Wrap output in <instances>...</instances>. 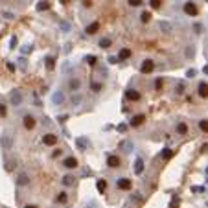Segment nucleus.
Masks as SVG:
<instances>
[{
	"mask_svg": "<svg viewBox=\"0 0 208 208\" xmlns=\"http://www.w3.org/2000/svg\"><path fill=\"white\" fill-rule=\"evenodd\" d=\"M142 121H146V114H136V116H133L131 125H133V127H136V125H140Z\"/></svg>",
	"mask_w": 208,
	"mask_h": 208,
	"instance_id": "nucleus-14",
	"label": "nucleus"
},
{
	"mask_svg": "<svg viewBox=\"0 0 208 208\" xmlns=\"http://www.w3.org/2000/svg\"><path fill=\"white\" fill-rule=\"evenodd\" d=\"M116 186H118L120 190H131L133 182L129 179H118V180H116Z\"/></svg>",
	"mask_w": 208,
	"mask_h": 208,
	"instance_id": "nucleus-5",
	"label": "nucleus"
},
{
	"mask_svg": "<svg viewBox=\"0 0 208 208\" xmlns=\"http://www.w3.org/2000/svg\"><path fill=\"white\" fill-rule=\"evenodd\" d=\"M199 127H201V131L208 133V120H201L199 121Z\"/></svg>",
	"mask_w": 208,
	"mask_h": 208,
	"instance_id": "nucleus-31",
	"label": "nucleus"
},
{
	"mask_svg": "<svg viewBox=\"0 0 208 208\" xmlns=\"http://www.w3.org/2000/svg\"><path fill=\"white\" fill-rule=\"evenodd\" d=\"M46 66H48V70H53V66H55V59H53V57H46Z\"/></svg>",
	"mask_w": 208,
	"mask_h": 208,
	"instance_id": "nucleus-29",
	"label": "nucleus"
},
{
	"mask_svg": "<svg viewBox=\"0 0 208 208\" xmlns=\"http://www.w3.org/2000/svg\"><path fill=\"white\" fill-rule=\"evenodd\" d=\"M144 171V160L142 158H136V162H135V173H142Z\"/></svg>",
	"mask_w": 208,
	"mask_h": 208,
	"instance_id": "nucleus-19",
	"label": "nucleus"
},
{
	"mask_svg": "<svg viewBox=\"0 0 208 208\" xmlns=\"http://www.w3.org/2000/svg\"><path fill=\"white\" fill-rule=\"evenodd\" d=\"M107 166L109 168H120V158L116 155H109L107 156Z\"/></svg>",
	"mask_w": 208,
	"mask_h": 208,
	"instance_id": "nucleus-8",
	"label": "nucleus"
},
{
	"mask_svg": "<svg viewBox=\"0 0 208 208\" xmlns=\"http://www.w3.org/2000/svg\"><path fill=\"white\" fill-rule=\"evenodd\" d=\"M158 28H160V31H164V33H173V24L168 22V20H160Z\"/></svg>",
	"mask_w": 208,
	"mask_h": 208,
	"instance_id": "nucleus-2",
	"label": "nucleus"
},
{
	"mask_svg": "<svg viewBox=\"0 0 208 208\" xmlns=\"http://www.w3.org/2000/svg\"><path fill=\"white\" fill-rule=\"evenodd\" d=\"M24 208H37L35 205H28V206H24Z\"/></svg>",
	"mask_w": 208,
	"mask_h": 208,
	"instance_id": "nucleus-52",
	"label": "nucleus"
},
{
	"mask_svg": "<svg viewBox=\"0 0 208 208\" xmlns=\"http://www.w3.org/2000/svg\"><path fill=\"white\" fill-rule=\"evenodd\" d=\"M98 30H100V22H98V20L87 26V33H88V35H94V33H96Z\"/></svg>",
	"mask_w": 208,
	"mask_h": 208,
	"instance_id": "nucleus-16",
	"label": "nucleus"
},
{
	"mask_svg": "<svg viewBox=\"0 0 208 208\" xmlns=\"http://www.w3.org/2000/svg\"><path fill=\"white\" fill-rule=\"evenodd\" d=\"M85 61H87L88 63V65H96V55H87V57H85Z\"/></svg>",
	"mask_w": 208,
	"mask_h": 208,
	"instance_id": "nucleus-35",
	"label": "nucleus"
},
{
	"mask_svg": "<svg viewBox=\"0 0 208 208\" xmlns=\"http://www.w3.org/2000/svg\"><path fill=\"white\" fill-rule=\"evenodd\" d=\"M131 201H135V203H142V195H140V193H133Z\"/></svg>",
	"mask_w": 208,
	"mask_h": 208,
	"instance_id": "nucleus-39",
	"label": "nucleus"
},
{
	"mask_svg": "<svg viewBox=\"0 0 208 208\" xmlns=\"http://www.w3.org/2000/svg\"><path fill=\"white\" fill-rule=\"evenodd\" d=\"M68 201V195H66V191H61L59 195H57V203H66Z\"/></svg>",
	"mask_w": 208,
	"mask_h": 208,
	"instance_id": "nucleus-27",
	"label": "nucleus"
},
{
	"mask_svg": "<svg viewBox=\"0 0 208 208\" xmlns=\"http://www.w3.org/2000/svg\"><path fill=\"white\" fill-rule=\"evenodd\" d=\"M28 182H30V177L26 173H20L17 177V184H18V186H24V184H28Z\"/></svg>",
	"mask_w": 208,
	"mask_h": 208,
	"instance_id": "nucleus-18",
	"label": "nucleus"
},
{
	"mask_svg": "<svg viewBox=\"0 0 208 208\" xmlns=\"http://www.w3.org/2000/svg\"><path fill=\"white\" fill-rule=\"evenodd\" d=\"M17 46V37H11V48H15Z\"/></svg>",
	"mask_w": 208,
	"mask_h": 208,
	"instance_id": "nucleus-50",
	"label": "nucleus"
},
{
	"mask_svg": "<svg viewBox=\"0 0 208 208\" xmlns=\"http://www.w3.org/2000/svg\"><path fill=\"white\" fill-rule=\"evenodd\" d=\"M201 151H205V153L208 151V144H205V146H203V149H201Z\"/></svg>",
	"mask_w": 208,
	"mask_h": 208,
	"instance_id": "nucleus-51",
	"label": "nucleus"
},
{
	"mask_svg": "<svg viewBox=\"0 0 208 208\" xmlns=\"http://www.w3.org/2000/svg\"><path fill=\"white\" fill-rule=\"evenodd\" d=\"M177 133L179 135H186L188 133V125L186 123H177Z\"/></svg>",
	"mask_w": 208,
	"mask_h": 208,
	"instance_id": "nucleus-22",
	"label": "nucleus"
},
{
	"mask_svg": "<svg viewBox=\"0 0 208 208\" xmlns=\"http://www.w3.org/2000/svg\"><path fill=\"white\" fill-rule=\"evenodd\" d=\"M15 166H17V162H13V160H6V170L7 171H13Z\"/></svg>",
	"mask_w": 208,
	"mask_h": 208,
	"instance_id": "nucleus-32",
	"label": "nucleus"
},
{
	"mask_svg": "<svg viewBox=\"0 0 208 208\" xmlns=\"http://www.w3.org/2000/svg\"><path fill=\"white\" fill-rule=\"evenodd\" d=\"M70 101H72V105L76 107V105H79L81 101H83V96H81V94H76V96H72V100H70Z\"/></svg>",
	"mask_w": 208,
	"mask_h": 208,
	"instance_id": "nucleus-23",
	"label": "nucleus"
},
{
	"mask_svg": "<svg viewBox=\"0 0 208 208\" xmlns=\"http://www.w3.org/2000/svg\"><path fill=\"white\" fill-rule=\"evenodd\" d=\"M131 50H129V48H123V50H121V52H120V55H118V59H129V57H131Z\"/></svg>",
	"mask_w": 208,
	"mask_h": 208,
	"instance_id": "nucleus-21",
	"label": "nucleus"
},
{
	"mask_svg": "<svg viewBox=\"0 0 208 208\" xmlns=\"http://www.w3.org/2000/svg\"><path fill=\"white\" fill-rule=\"evenodd\" d=\"M162 87H164V81H162V77H156V79H155V88H156V90H160Z\"/></svg>",
	"mask_w": 208,
	"mask_h": 208,
	"instance_id": "nucleus-33",
	"label": "nucleus"
},
{
	"mask_svg": "<svg viewBox=\"0 0 208 208\" xmlns=\"http://www.w3.org/2000/svg\"><path fill=\"white\" fill-rule=\"evenodd\" d=\"M125 96H127V100H133V101H138L140 100V94L136 92V90H133V88H129L127 92H125Z\"/></svg>",
	"mask_w": 208,
	"mask_h": 208,
	"instance_id": "nucleus-15",
	"label": "nucleus"
},
{
	"mask_svg": "<svg viewBox=\"0 0 208 208\" xmlns=\"http://www.w3.org/2000/svg\"><path fill=\"white\" fill-rule=\"evenodd\" d=\"M149 4H151V7H153V9H158V7H160V4H162V2H158V0H151Z\"/></svg>",
	"mask_w": 208,
	"mask_h": 208,
	"instance_id": "nucleus-41",
	"label": "nucleus"
},
{
	"mask_svg": "<svg viewBox=\"0 0 208 208\" xmlns=\"http://www.w3.org/2000/svg\"><path fill=\"white\" fill-rule=\"evenodd\" d=\"M160 156H162L164 160H168V158H171V156H173V151H171L170 147H166V149H162V153H160Z\"/></svg>",
	"mask_w": 208,
	"mask_h": 208,
	"instance_id": "nucleus-20",
	"label": "nucleus"
},
{
	"mask_svg": "<svg viewBox=\"0 0 208 208\" xmlns=\"http://www.w3.org/2000/svg\"><path fill=\"white\" fill-rule=\"evenodd\" d=\"M42 142H44V146H55L57 144V136L52 135V133H48V135L42 136Z\"/></svg>",
	"mask_w": 208,
	"mask_h": 208,
	"instance_id": "nucleus-3",
	"label": "nucleus"
},
{
	"mask_svg": "<svg viewBox=\"0 0 208 208\" xmlns=\"http://www.w3.org/2000/svg\"><path fill=\"white\" fill-rule=\"evenodd\" d=\"M197 92L201 98H208V83H205V81H201L197 87Z\"/></svg>",
	"mask_w": 208,
	"mask_h": 208,
	"instance_id": "nucleus-10",
	"label": "nucleus"
},
{
	"mask_svg": "<svg viewBox=\"0 0 208 208\" xmlns=\"http://www.w3.org/2000/svg\"><path fill=\"white\" fill-rule=\"evenodd\" d=\"M186 76H188V77H195V70H188Z\"/></svg>",
	"mask_w": 208,
	"mask_h": 208,
	"instance_id": "nucleus-49",
	"label": "nucleus"
},
{
	"mask_svg": "<svg viewBox=\"0 0 208 208\" xmlns=\"http://www.w3.org/2000/svg\"><path fill=\"white\" fill-rule=\"evenodd\" d=\"M76 144H77V147H79V149H87V140H85V138H77Z\"/></svg>",
	"mask_w": 208,
	"mask_h": 208,
	"instance_id": "nucleus-30",
	"label": "nucleus"
},
{
	"mask_svg": "<svg viewBox=\"0 0 208 208\" xmlns=\"http://www.w3.org/2000/svg\"><path fill=\"white\" fill-rule=\"evenodd\" d=\"M31 50H33V46H31V44H26L24 48H22V53H30Z\"/></svg>",
	"mask_w": 208,
	"mask_h": 208,
	"instance_id": "nucleus-44",
	"label": "nucleus"
},
{
	"mask_svg": "<svg viewBox=\"0 0 208 208\" xmlns=\"http://www.w3.org/2000/svg\"><path fill=\"white\" fill-rule=\"evenodd\" d=\"M7 70H9V72H15V65L13 63H7Z\"/></svg>",
	"mask_w": 208,
	"mask_h": 208,
	"instance_id": "nucleus-48",
	"label": "nucleus"
},
{
	"mask_svg": "<svg viewBox=\"0 0 208 208\" xmlns=\"http://www.w3.org/2000/svg\"><path fill=\"white\" fill-rule=\"evenodd\" d=\"M6 114H7V109H6V105H4V103H0V116L4 118Z\"/></svg>",
	"mask_w": 208,
	"mask_h": 208,
	"instance_id": "nucleus-40",
	"label": "nucleus"
},
{
	"mask_svg": "<svg viewBox=\"0 0 208 208\" xmlns=\"http://www.w3.org/2000/svg\"><path fill=\"white\" fill-rule=\"evenodd\" d=\"M184 11L193 17V15H197V6H195L193 2H186V4H184Z\"/></svg>",
	"mask_w": 208,
	"mask_h": 208,
	"instance_id": "nucleus-9",
	"label": "nucleus"
},
{
	"mask_svg": "<svg viewBox=\"0 0 208 208\" xmlns=\"http://www.w3.org/2000/svg\"><path fill=\"white\" fill-rule=\"evenodd\" d=\"M140 20H142V22H149V20H151V13H149V11H144V13L140 15Z\"/></svg>",
	"mask_w": 208,
	"mask_h": 208,
	"instance_id": "nucleus-26",
	"label": "nucleus"
},
{
	"mask_svg": "<svg viewBox=\"0 0 208 208\" xmlns=\"http://www.w3.org/2000/svg\"><path fill=\"white\" fill-rule=\"evenodd\" d=\"M92 90H94V92H100V90H101V83H96V81H94V83H92Z\"/></svg>",
	"mask_w": 208,
	"mask_h": 208,
	"instance_id": "nucleus-43",
	"label": "nucleus"
},
{
	"mask_svg": "<svg viewBox=\"0 0 208 208\" xmlns=\"http://www.w3.org/2000/svg\"><path fill=\"white\" fill-rule=\"evenodd\" d=\"M37 9H39V11L50 9V2H39V4H37Z\"/></svg>",
	"mask_w": 208,
	"mask_h": 208,
	"instance_id": "nucleus-28",
	"label": "nucleus"
},
{
	"mask_svg": "<svg viewBox=\"0 0 208 208\" xmlns=\"http://www.w3.org/2000/svg\"><path fill=\"white\" fill-rule=\"evenodd\" d=\"M68 88L70 90H79L81 88V79H70L68 81Z\"/></svg>",
	"mask_w": 208,
	"mask_h": 208,
	"instance_id": "nucleus-17",
	"label": "nucleus"
},
{
	"mask_svg": "<svg viewBox=\"0 0 208 208\" xmlns=\"http://www.w3.org/2000/svg\"><path fill=\"white\" fill-rule=\"evenodd\" d=\"M205 74H208V66H205Z\"/></svg>",
	"mask_w": 208,
	"mask_h": 208,
	"instance_id": "nucleus-53",
	"label": "nucleus"
},
{
	"mask_svg": "<svg viewBox=\"0 0 208 208\" xmlns=\"http://www.w3.org/2000/svg\"><path fill=\"white\" fill-rule=\"evenodd\" d=\"M175 92H177V94H184V85H182V83H179L177 87H175Z\"/></svg>",
	"mask_w": 208,
	"mask_h": 208,
	"instance_id": "nucleus-42",
	"label": "nucleus"
},
{
	"mask_svg": "<svg viewBox=\"0 0 208 208\" xmlns=\"http://www.w3.org/2000/svg\"><path fill=\"white\" fill-rule=\"evenodd\" d=\"M74 179L72 175H65V177H63V184H65V186H70V184H74Z\"/></svg>",
	"mask_w": 208,
	"mask_h": 208,
	"instance_id": "nucleus-24",
	"label": "nucleus"
},
{
	"mask_svg": "<svg viewBox=\"0 0 208 208\" xmlns=\"http://www.w3.org/2000/svg\"><path fill=\"white\" fill-rule=\"evenodd\" d=\"M59 28L63 31H70V24H68V22H59Z\"/></svg>",
	"mask_w": 208,
	"mask_h": 208,
	"instance_id": "nucleus-38",
	"label": "nucleus"
},
{
	"mask_svg": "<svg viewBox=\"0 0 208 208\" xmlns=\"http://www.w3.org/2000/svg\"><path fill=\"white\" fill-rule=\"evenodd\" d=\"M203 190H205V188H201V186H193L191 188V191H195V193H201Z\"/></svg>",
	"mask_w": 208,
	"mask_h": 208,
	"instance_id": "nucleus-46",
	"label": "nucleus"
},
{
	"mask_svg": "<svg viewBox=\"0 0 208 208\" xmlns=\"http://www.w3.org/2000/svg\"><path fill=\"white\" fill-rule=\"evenodd\" d=\"M9 101H11V105L18 107V105L22 103V92L20 90H13V92L9 94Z\"/></svg>",
	"mask_w": 208,
	"mask_h": 208,
	"instance_id": "nucleus-1",
	"label": "nucleus"
},
{
	"mask_svg": "<svg viewBox=\"0 0 208 208\" xmlns=\"http://www.w3.org/2000/svg\"><path fill=\"white\" fill-rule=\"evenodd\" d=\"M96 186H98V191H101V193H103V191L107 190V182H105L103 179H101V180H98V184H96Z\"/></svg>",
	"mask_w": 208,
	"mask_h": 208,
	"instance_id": "nucleus-25",
	"label": "nucleus"
},
{
	"mask_svg": "<svg viewBox=\"0 0 208 208\" xmlns=\"http://www.w3.org/2000/svg\"><path fill=\"white\" fill-rule=\"evenodd\" d=\"M118 147H120L123 153H131L133 149H135V146H133V142H131V140H121Z\"/></svg>",
	"mask_w": 208,
	"mask_h": 208,
	"instance_id": "nucleus-4",
	"label": "nucleus"
},
{
	"mask_svg": "<svg viewBox=\"0 0 208 208\" xmlns=\"http://www.w3.org/2000/svg\"><path fill=\"white\" fill-rule=\"evenodd\" d=\"M118 131H120V133H125V131H127V125H123V123L118 125Z\"/></svg>",
	"mask_w": 208,
	"mask_h": 208,
	"instance_id": "nucleus-47",
	"label": "nucleus"
},
{
	"mask_svg": "<svg viewBox=\"0 0 208 208\" xmlns=\"http://www.w3.org/2000/svg\"><path fill=\"white\" fill-rule=\"evenodd\" d=\"M63 166H65L66 170H74V168H77V160L74 158V156H68V158L63 160Z\"/></svg>",
	"mask_w": 208,
	"mask_h": 208,
	"instance_id": "nucleus-6",
	"label": "nucleus"
},
{
	"mask_svg": "<svg viewBox=\"0 0 208 208\" xmlns=\"http://www.w3.org/2000/svg\"><path fill=\"white\" fill-rule=\"evenodd\" d=\"M142 0H131V2H129V6H131V7H140V6H142Z\"/></svg>",
	"mask_w": 208,
	"mask_h": 208,
	"instance_id": "nucleus-37",
	"label": "nucleus"
},
{
	"mask_svg": "<svg viewBox=\"0 0 208 208\" xmlns=\"http://www.w3.org/2000/svg\"><path fill=\"white\" fill-rule=\"evenodd\" d=\"M153 68H155V63H153L151 59H146L140 70H142V74H149V72H153Z\"/></svg>",
	"mask_w": 208,
	"mask_h": 208,
	"instance_id": "nucleus-7",
	"label": "nucleus"
},
{
	"mask_svg": "<svg viewBox=\"0 0 208 208\" xmlns=\"http://www.w3.org/2000/svg\"><path fill=\"white\" fill-rule=\"evenodd\" d=\"M100 46H101V48H109V46H111V39H101Z\"/></svg>",
	"mask_w": 208,
	"mask_h": 208,
	"instance_id": "nucleus-34",
	"label": "nucleus"
},
{
	"mask_svg": "<svg viewBox=\"0 0 208 208\" xmlns=\"http://www.w3.org/2000/svg\"><path fill=\"white\" fill-rule=\"evenodd\" d=\"M52 101H53L55 105H61V103H65V94H63L61 90H57V92L52 96Z\"/></svg>",
	"mask_w": 208,
	"mask_h": 208,
	"instance_id": "nucleus-11",
	"label": "nucleus"
},
{
	"mask_svg": "<svg viewBox=\"0 0 208 208\" xmlns=\"http://www.w3.org/2000/svg\"><path fill=\"white\" fill-rule=\"evenodd\" d=\"M2 17H4V18H7V20H13L15 15H13V13H9V11H2Z\"/></svg>",
	"mask_w": 208,
	"mask_h": 208,
	"instance_id": "nucleus-36",
	"label": "nucleus"
},
{
	"mask_svg": "<svg viewBox=\"0 0 208 208\" xmlns=\"http://www.w3.org/2000/svg\"><path fill=\"white\" fill-rule=\"evenodd\" d=\"M0 144H2L4 149H11V146H13V142H11V136H9V135H4L2 138H0Z\"/></svg>",
	"mask_w": 208,
	"mask_h": 208,
	"instance_id": "nucleus-12",
	"label": "nucleus"
},
{
	"mask_svg": "<svg viewBox=\"0 0 208 208\" xmlns=\"http://www.w3.org/2000/svg\"><path fill=\"white\" fill-rule=\"evenodd\" d=\"M24 127L26 129H33L35 127V118L31 114H26L24 116Z\"/></svg>",
	"mask_w": 208,
	"mask_h": 208,
	"instance_id": "nucleus-13",
	"label": "nucleus"
},
{
	"mask_svg": "<svg viewBox=\"0 0 208 208\" xmlns=\"http://www.w3.org/2000/svg\"><path fill=\"white\" fill-rule=\"evenodd\" d=\"M186 57H193V46H188V50H186Z\"/></svg>",
	"mask_w": 208,
	"mask_h": 208,
	"instance_id": "nucleus-45",
	"label": "nucleus"
}]
</instances>
